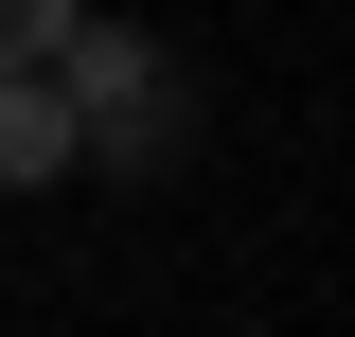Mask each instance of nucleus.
I'll return each instance as SVG.
<instances>
[{
    "instance_id": "1",
    "label": "nucleus",
    "mask_w": 355,
    "mask_h": 337,
    "mask_svg": "<svg viewBox=\"0 0 355 337\" xmlns=\"http://www.w3.org/2000/svg\"><path fill=\"white\" fill-rule=\"evenodd\" d=\"M53 107H71V160H89V178H178V142H196L178 53L125 36V18H89V36L53 53Z\"/></svg>"
},
{
    "instance_id": "2",
    "label": "nucleus",
    "mask_w": 355,
    "mask_h": 337,
    "mask_svg": "<svg viewBox=\"0 0 355 337\" xmlns=\"http://www.w3.org/2000/svg\"><path fill=\"white\" fill-rule=\"evenodd\" d=\"M53 178H89L71 107H53V71H0V196H53Z\"/></svg>"
},
{
    "instance_id": "3",
    "label": "nucleus",
    "mask_w": 355,
    "mask_h": 337,
    "mask_svg": "<svg viewBox=\"0 0 355 337\" xmlns=\"http://www.w3.org/2000/svg\"><path fill=\"white\" fill-rule=\"evenodd\" d=\"M71 36H89V0H0V71H53Z\"/></svg>"
}]
</instances>
